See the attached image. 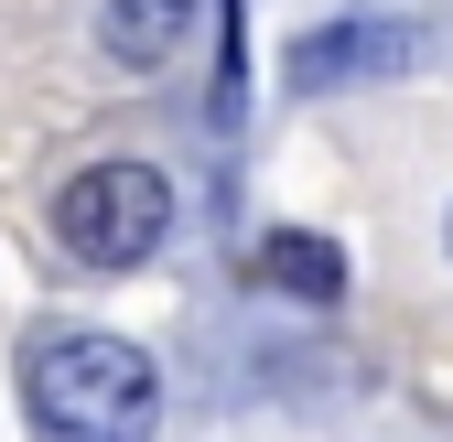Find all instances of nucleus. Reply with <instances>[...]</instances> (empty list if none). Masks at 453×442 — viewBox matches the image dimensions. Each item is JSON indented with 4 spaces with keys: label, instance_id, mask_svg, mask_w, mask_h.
<instances>
[{
    "label": "nucleus",
    "instance_id": "7ed1b4c3",
    "mask_svg": "<svg viewBox=\"0 0 453 442\" xmlns=\"http://www.w3.org/2000/svg\"><path fill=\"white\" fill-rule=\"evenodd\" d=\"M411 65H421V33L388 22V11H346V22L303 33V54H292L303 87H378V76H411Z\"/></svg>",
    "mask_w": 453,
    "mask_h": 442
},
{
    "label": "nucleus",
    "instance_id": "39448f33",
    "mask_svg": "<svg viewBox=\"0 0 453 442\" xmlns=\"http://www.w3.org/2000/svg\"><path fill=\"white\" fill-rule=\"evenodd\" d=\"M249 270H259V292H292V302H334V292H346V259H334V238H303V227H270Z\"/></svg>",
    "mask_w": 453,
    "mask_h": 442
},
{
    "label": "nucleus",
    "instance_id": "f257e3e1",
    "mask_svg": "<svg viewBox=\"0 0 453 442\" xmlns=\"http://www.w3.org/2000/svg\"><path fill=\"white\" fill-rule=\"evenodd\" d=\"M22 400L54 442H151L162 421V367L130 335H97V324H43L22 346Z\"/></svg>",
    "mask_w": 453,
    "mask_h": 442
},
{
    "label": "nucleus",
    "instance_id": "f03ea898",
    "mask_svg": "<svg viewBox=\"0 0 453 442\" xmlns=\"http://www.w3.org/2000/svg\"><path fill=\"white\" fill-rule=\"evenodd\" d=\"M54 238L87 270H141L173 238V173H162V162H130V151L87 162V173H65V194H54Z\"/></svg>",
    "mask_w": 453,
    "mask_h": 442
},
{
    "label": "nucleus",
    "instance_id": "423d86ee",
    "mask_svg": "<svg viewBox=\"0 0 453 442\" xmlns=\"http://www.w3.org/2000/svg\"><path fill=\"white\" fill-rule=\"evenodd\" d=\"M205 119H216V130L249 119V11H238V0L216 11V97H205Z\"/></svg>",
    "mask_w": 453,
    "mask_h": 442
},
{
    "label": "nucleus",
    "instance_id": "0eeeda50",
    "mask_svg": "<svg viewBox=\"0 0 453 442\" xmlns=\"http://www.w3.org/2000/svg\"><path fill=\"white\" fill-rule=\"evenodd\" d=\"M442 248H453V216H442Z\"/></svg>",
    "mask_w": 453,
    "mask_h": 442
},
{
    "label": "nucleus",
    "instance_id": "20e7f679",
    "mask_svg": "<svg viewBox=\"0 0 453 442\" xmlns=\"http://www.w3.org/2000/svg\"><path fill=\"white\" fill-rule=\"evenodd\" d=\"M195 0H97V54L108 65H162V54L184 43Z\"/></svg>",
    "mask_w": 453,
    "mask_h": 442
}]
</instances>
